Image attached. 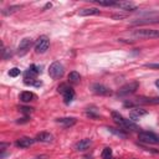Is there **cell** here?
Segmentation results:
<instances>
[{
  "mask_svg": "<svg viewBox=\"0 0 159 159\" xmlns=\"http://www.w3.org/2000/svg\"><path fill=\"white\" fill-rule=\"evenodd\" d=\"M111 116H112V119L114 120V123H116L119 128H122V129H124V130H138V129H140V128H139L135 123H133L130 119L124 118L122 114H119V113L116 112V111H112Z\"/></svg>",
  "mask_w": 159,
  "mask_h": 159,
  "instance_id": "cell-1",
  "label": "cell"
},
{
  "mask_svg": "<svg viewBox=\"0 0 159 159\" xmlns=\"http://www.w3.org/2000/svg\"><path fill=\"white\" fill-rule=\"evenodd\" d=\"M159 22V12H144L142 17L133 20L132 25H145V24H158Z\"/></svg>",
  "mask_w": 159,
  "mask_h": 159,
  "instance_id": "cell-2",
  "label": "cell"
},
{
  "mask_svg": "<svg viewBox=\"0 0 159 159\" xmlns=\"http://www.w3.org/2000/svg\"><path fill=\"white\" fill-rule=\"evenodd\" d=\"M58 93L62 94V98H63V102L65 104H70L73 99H75V91L71 86H68L67 83H61L57 88Z\"/></svg>",
  "mask_w": 159,
  "mask_h": 159,
  "instance_id": "cell-3",
  "label": "cell"
},
{
  "mask_svg": "<svg viewBox=\"0 0 159 159\" xmlns=\"http://www.w3.org/2000/svg\"><path fill=\"white\" fill-rule=\"evenodd\" d=\"M63 73H65V67L58 61H55V62H52L50 65V67H48V75H50V77L52 80L61 78L63 76Z\"/></svg>",
  "mask_w": 159,
  "mask_h": 159,
  "instance_id": "cell-4",
  "label": "cell"
},
{
  "mask_svg": "<svg viewBox=\"0 0 159 159\" xmlns=\"http://www.w3.org/2000/svg\"><path fill=\"white\" fill-rule=\"evenodd\" d=\"M138 139L139 142L145 143V144H159V135L154 134L153 132H148V130L139 132Z\"/></svg>",
  "mask_w": 159,
  "mask_h": 159,
  "instance_id": "cell-5",
  "label": "cell"
},
{
  "mask_svg": "<svg viewBox=\"0 0 159 159\" xmlns=\"http://www.w3.org/2000/svg\"><path fill=\"white\" fill-rule=\"evenodd\" d=\"M135 104H159V97H138L134 101L125 102V107H133Z\"/></svg>",
  "mask_w": 159,
  "mask_h": 159,
  "instance_id": "cell-6",
  "label": "cell"
},
{
  "mask_svg": "<svg viewBox=\"0 0 159 159\" xmlns=\"http://www.w3.org/2000/svg\"><path fill=\"white\" fill-rule=\"evenodd\" d=\"M133 35L135 37H142V39H158L159 37V30H153V29H138L133 31Z\"/></svg>",
  "mask_w": 159,
  "mask_h": 159,
  "instance_id": "cell-7",
  "label": "cell"
},
{
  "mask_svg": "<svg viewBox=\"0 0 159 159\" xmlns=\"http://www.w3.org/2000/svg\"><path fill=\"white\" fill-rule=\"evenodd\" d=\"M50 47V39L45 35L40 36L35 42V52L36 53H45Z\"/></svg>",
  "mask_w": 159,
  "mask_h": 159,
  "instance_id": "cell-8",
  "label": "cell"
},
{
  "mask_svg": "<svg viewBox=\"0 0 159 159\" xmlns=\"http://www.w3.org/2000/svg\"><path fill=\"white\" fill-rule=\"evenodd\" d=\"M139 87V83L137 81H133V82H129L127 84H124L123 87L119 88L118 91V96L120 97H124V96H129V94H133Z\"/></svg>",
  "mask_w": 159,
  "mask_h": 159,
  "instance_id": "cell-9",
  "label": "cell"
},
{
  "mask_svg": "<svg viewBox=\"0 0 159 159\" xmlns=\"http://www.w3.org/2000/svg\"><path fill=\"white\" fill-rule=\"evenodd\" d=\"M32 40L30 39V37H24L21 41H20V43H19V46H17V55L19 56H25L27 52H29V50L31 48V46H32Z\"/></svg>",
  "mask_w": 159,
  "mask_h": 159,
  "instance_id": "cell-10",
  "label": "cell"
},
{
  "mask_svg": "<svg viewBox=\"0 0 159 159\" xmlns=\"http://www.w3.org/2000/svg\"><path fill=\"white\" fill-rule=\"evenodd\" d=\"M41 73V67L36 65H31L25 72H24V81H30V80H36L37 75Z\"/></svg>",
  "mask_w": 159,
  "mask_h": 159,
  "instance_id": "cell-11",
  "label": "cell"
},
{
  "mask_svg": "<svg viewBox=\"0 0 159 159\" xmlns=\"http://www.w3.org/2000/svg\"><path fill=\"white\" fill-rule=\"evenodd\" d=\"M91 89H92L93 93H96V94H98V96H111V94H112V91H111L108 87H106L104 84H101V83H94V84H92Z\"/></svg>",
  "mask_w": 159,
  "mask_h": 159,
  "instance_id": "cell-12",
  "label": "cell"
},
{
  "mask_svg": "<svg viewBox=\"0 0 159 159\" xmlns=\"http://www.w3.org/2000/svg\"><path fill=\"white\" fill-rule=\"evenodd\" d=\"M35 142H36V140H35V138L21 137V138H19V139L16 140L15 145H16V147H19V148H29V147H31Z\"/></svg>",
  "mask_w": 159,
  "mask_h": 159,
  "instance_id": "cell-13",
  "label": "cell"
},
{
  "mask_svg": "<svg viewBox=\"0 0 159 159\" xmlns=\"http://www.w3.org/2000/svg\"><path fill=\"white\" fill-rule=\"evenodd\" d=\"M148 114V112L145 111V109H142V108H133L130 112H129V117H130V119H133V120H138V119H140L142 117H144V116H147Z\"/></svg>",
  "mask_w": 159,
  "mask_h": 159,
  "instance_id": "cell-14",
  "label": "cell"
},
{
  "mask_svg": "<svg viewBox=\"0 0 159 159\" xmlns=\"http://www.w3.org/2000/svg\"><path fill=\"white\" fill-rule=\"evenodd\" d=\"M91 145H92V140H91V139H88V138H84V139L80 140L78 143H76L75 149H76L77 152H84V150L89 149V147H91Z\"/></svg>",
  "mask_w": 159,
  "mask_h": 159,
  "instance_id": "cell-15",
  "label": "cell"
},
{
  "mask_svg": "<svg viewBox=\"0 0 159 159\" xmlns=\"http://www.w3.org/2000/svg\"><path fill=\"white\" fill-rule=\"evenodd\" d=\"M117 7L124 10V11H134L137 10V5L132 1H117Z\"/></svg>",
  "mask_w": 159,
  "mask_h": 159,
  "instance_id": "cell-16",
  "label": "cell"
},
{
  "mask_svg": "<svg viewBox=\"0 0 159 159\" xmlns=\"http://www.w3.org/2000/svg\"><path fill=\"white\" fill-rule=\"evenodd\" d=\"M56 123H58L60 125H62V127H65V128H68V127H72L73 124H76V118H73V117L57 118V119H56Z\"/></svg>",
  "mask_w": 159,
  "mask_h": 159,
  "instance_id": "cell-17",
  "label": "cell"
},
{
  "mask_svg": "<svg viewBox=\"0 0 159 159\" xmlns=\"http://www.w3.org/2000/svg\"><path fill=\"white\" fill-rule=\"evenodd\" d=\"M99 14H101V10L97 7H84L78 11L80 16H93V15H99Z\"/></svg>",
  "mask_w": 159,
  "mask_h": 159,
  "instance_id": "cell-18",
  "label": "cell"
},
{
  "mask_svg": "<svg viewBox=\"0 0 159 159\" xmlns=\"http://www.w3.org/2000/svg\"><path fill=\"white\" fill-rule=\"evenodd\" d=\"M36 142H41V143H51L53 140V135L51 133H47V132H41L36 135L35 138Z\"/></svg>",
  "mask_w": 159,
  "mask_h": 159,
  "instance_id": "cell-19",
  "label": "cell"
},
{
  "mask_svg": "<svg viewBox=\"0 0 159 159\" xmlns=\"http://www.w3.org/2000/svg\"><path fill=\"white\" fill-rule=\"evenodd\" d=\"M19 98H20L21 102H24V103H29V102L34 101V99L36 98V96H35L32 92H30V91H24V92L20 93Z\"/></svg>",
  "mask_w": 159,
  "mask_h": 159,
  "instance_id": "cell-20",
  "label": "cell"
},
{
  "mask_svg": "<svg viewBox=\"0 0 159 159\" xmlns=\"http://www.w3.org/2000/svg\"><path fill=\"white\" fill-rule=\"evenodd\" d=\"M20 9H21V5H11V6H9V7L2 9L1 14H2V15H5V16H7V15H12V14L17 12Z\"/></svg>",
  "mask_w": 159,
  "mask_h": 159,
  "instance_id": "cell-21",
  "label": "cell"
},
{
  "mask_svg": "<svg viewBox=\"0 0 159 159\" xmlns=\"http://www.w3.org/2000/svg\"><path fill=\"white\" fill-rule=\"evenodd\" d=\"M68 80H70V82H71L72 84H77V83H80V81H81V76H80L78 72L72 71V72H70V75H68Z\"/></svg>",
  "mask_w": 159,
  "mask_h": 159,
  "instance_id": "cell-22",
  "label": "cell"
},
{
  "mask_svg": "<svg viewBox=\"0 0 159 159\" xmlns=\"http://www.w3.org/2000/svg\"><path fill=\"white\" fill-rule=\"evenodd\" d=\"M107 129H108L109 132H112L113 134L120 137V138H125V137H127V133L124 132V129H117V128H112V127H108Z\"/></svg>",
  "mask_w": 159,
  "mask_h": 159,
  "instance_id": "cell-23",
  "label": "cell"
},
{
  "mask_svg": "<svg viewBox=\"0 0 159 159\" xmlns=\"http://www.w3.org/2000/svg\"><path fill=\"white\" fill-rule=\"evenodd\" d=\"M102 158L103 159H113L112 158V149L109 147H106L102 152Z\"/></svg>",
  "mask_w": 159,
  "mask_h": 159,
  "instance_id": "cell-24",
  "label": "cell"
},
{
  "mask_svg": "<svg viewBox=\"0 0 159 159\" xmlns=\"http://www.w3.org/2000/svg\"><path fill=\"white\" fill-rule=\"evenodd\" d=\"M25 82V84H30V86H35V87H40L41 84H42V82L40 81V80H30V81H24Z\"/></svg>",
  "mask_w": 159,
  "mask_h": 159,
  "instance_id": "cell-25",
  "label": "cell"
},
{
  "mask_svg": "<svg viewBox=\"0 0 159 159\" xmlns=\"http://www.w3.org/2000/svg\"><path fill=\"white\" fill-rule=\"evenodd\" d=\"M101 6H116L117 5V1H93Z\"/></svg>",
  "mask_w": 159,
  "mask_h": 159,
  "instance_id": "cell-26",
  "label": "cell"
},
{
  "mask_svg": "<svg viewBox=\"0 0 159 159\" xmlns=\"http://www.w3.org/2000/svg\"><path fill=\"white\" fill-rule=\"evenodd\" d=\"M20 73H21V71H20L17 67H14V68H11V70L9 71V76H10V77H17Z\"/></svg>",
  "mask_w": 159,
  "mask_h": 159,
  "instance_id": "cell-27",
  "label": "cell"
},
{
  "mask_svg": "<svg viewBox=\"0 0 159 159\" xmlns=\"http://www.w3.org/2000/svg\"><path fill=\"white\" fill-rule=\"evenodd\" d=\"M144 66L148 67V68H155V70H159V63H145Z\"/></svg>",
  "mask_w": 159,
  "mask_h": 159,
  "instance_id": "cell-28",
  "label": "cell"
},
{
  "mask_svg": "<svg viewBox=\"0 0 159 159\" xmlns=\"http://www.w3.org/2000/svg\"><path fill=\"white\" fill-rule=\"evenodd\" d=\"M32 109H34V108H31V107H30V108H29V107H21V108H20V111H21L22 113H26V114H27V113H31Z\"/></svg>",
  "mask_w": 159,
  "mask_h": 159,
  "instance_id": "cell-29",
  "label": "cell"
},
{
  "mask_svg": "<svg viewBox=\"0 0 159 159\" xmlns=\"http://www.w3.org/2000/svg\"><path fill=\"white\" fill-rule=\"evenodd\" d=\"M30 119H29V117H24V118H21V120L19 119V120H16L17 123H25V122H29Z\"/></svg>",
  "mask_w": 159,
  "mask_h": 159,
  "instance_id": "cell-30",
  "label": "cell"
},
{
  "mask_svg": "<svg viewBox=\"0 0 159 159\" xmlns=\"http://www.w3.org/2000/svg\"><path fill=\"white\" fill-rule=\"evenodd\" d=\"M51 6H52V4H51V2H47V4L45 5V7H43V10H45V9H47V7H51Z\"/></svg>",
  "mask_w": 159,
  "mask_h": 159,
  "instance_id": "cell-31",
  "label": "cell"
},
{
  "mask_svg": "<svg viewBox=\"0 0 159 159\" xmlns=\"http://www.w3.org/2000/svg\"><path fill=\"white\" fill-rule=\"evenodd\" d=\"M45 158H46V155H40V157H36L34 159H45Z\"/></svg>",
  "mask_w": 159,
  "mask_h": 159,
  "instance_id": "cell-32",
  "label": "cell"
},
{
  "mask_svg": "<svg viewBox=\"0 0 159 159\" xmlns=\"http://www.w3.org/2000/svg\"><path fill=\"white\" fill-rule=\"evenodd\" d=\"M155 86L159 88V80H157V81H155Z\"/></svg>",
  "mask_w": 159,
  "mask_h": 159,
  "instance_id": "cell-33",
  "label": "cell"
}]
</instances>
